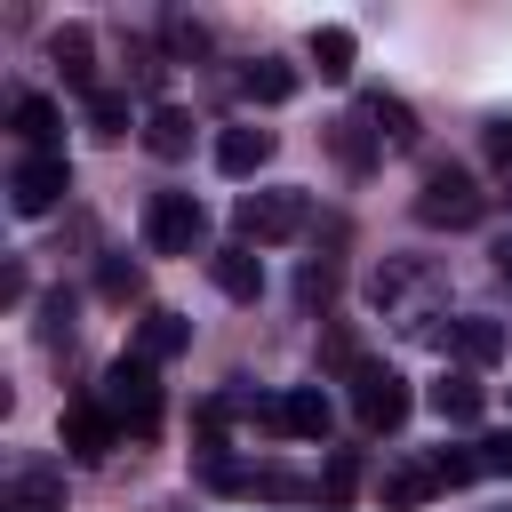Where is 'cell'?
<instances>
[{
    "label": "cell",
    "instance_id": "cell-13",
    "mask_svg": "<svg viewBox=\"0 0 512 512\" xmlns=\"http://www.w3.org/2000/svg\"><path fill=\"white\" fill-rule=\"evenodd\" d=\"M264 160H272V128H224L216 136V168L224 176H256Z\"/></svg>",
    "mask_w": 512,
    "mask_h": 512
},
{
    "label": "cell",
    "instance_id": "cell-11",
    "mask_svg": "<svg viewBox=\"0 0 512 512\" xmlns=\"http://www.w3.org/2000/svg\"><path fill=\"white\" fill-rule=\"evenodd\" d=\"M432 408H440V424H480V408H488L480 368H448V376L432 384Z\"/></svg>",
    "mask_w": 512,
    "mask_h": 512
},
{
    "label": "cell",
    "instance_id": "cell-31",
    "mask_svg": "<svg viewBox=\"0 0 512 512\" xmlns=\"http://www.w3.org/2000/svg\"><path fill=\"white\" fill-rule=\"evenodd\" d=\"M128 72H136V88H144V96H152V88L168 80V64H160V48H144V40L128 48Z\"/></svg>",
    "mask_w": 512,
    "mask_h": 512
},
{
    "label": "cell",
    "instance_id": "cell-2",
    "mask_svg": "<svg viewBox=\"0 0 512 512\" xmlns=\"http://www.w3.org/2000/svg\"><path fill=\"white\" fill-rule=\"evenodd\" d=\"M96 400L112 408V424H120V432H136V440H152V432H160V376H152V360H144V352H120V360L104 368Z\"/></svg>",
    "mask_w": 512,
    "mask_h": 512
},
{
    "label": "cell",
    "instance_id": "cell-30",
    "mask_svg": "<svg viewBox=\"0 0 512 512\" xmlns=\"http://www.w3.org/2000/svg\"><path fill=\"white\" fill-rule=\"evenodd\" d=\"M472 464L480 472H512V432H480L472 440Z\"/></svg>",
    "mask_w": 512,
    "mask_h": 512
},
{
    "label": "cell",
    "instance_id": "cell-19",
    "mask_svg": "<svg viewBox=\"0 0 512 512\" xmlns=\"http://www.w3.org/2000/svg\"><path fill=\"white\" fill-rule=\"evenodd\" d=\"M8 496H24L32 512H64V472H56V464H16Z\"/></svg>",
    "mask_w": 512,
    "mask_h": 512
},
{
    "label": "cell",
    "instance_id": "cell-1",
    "mask_svg": "<svg viewBox=\"0 0 512 512\" xmlns=\"http://www.w3.org/2000/svg\"><path fill=\"white\" fill-rule=\"evenodd\" d=\"M304 224H312V192H296V184H272V192H240V200H232L240 248H280V240H296Z\"/></svg>",
    "mask_w": 512,
    "mask_h": 512
},
{
    "label": "cell",
    "instance_id": "cell-32",
    "mask_svg": "<svg viewBox=\"0 0 512 512\" xmlns=\"http://www.w3.org/2000/svg\"><path fill=\"white\" fill-rule=\"evenodd\" d=\"M168 48H176V56H200V48H208V32H200L192 16H168Z\"/></svg>",
    "mask_w": 512,
    "mask_h": 512
},
{
    "label": "cell",
    "instance_id": "cell-16",
    "mask_svg": "<svg viewBox=\"0 0 512 512\" xmlns=\"http://www.w3.org/2000/svg\"><path fill=\"white\" fill-rule=\"evenodd\" d=\"M312 64H320V80H352V56H360V40L344 32V24H312V48H304Z\"/></svg>",
    "mask_w": 512,
    "mask_h": 512
},
{
    "label": "cell",
    "instance_id": "cell-12",
    "mask_svg": "<svg viewBox=\"0 0 512 512\" xmlns=\"http://www.w3.org/2000/svg\"><path fill=\"white\" fill-rule=\"evenodd\" d=\"M208 272H216V288H224L232 304H256V296H264V264H256V248H240V240H232V248H216V256H208Z\"/></svg>",
    "mask_w": 512,
    "mask_h": 512
},
{
    "label": "cell",
    "instance_id": "cell-25",
    "mask_svg": "<svg viewBox=\"0 0 512 512\" xmlns=\"http://www.w3.org/2000/svg\"><path fill=\"white\" fill-rule=\"evenodd\" d=\"M96 288H104V296H112V304H128V296H136V288H144V272H136V264H128V256H104V264H96Z\"/></svg>",
    "mask_w": 512,
    "mask_h": 512
},
{
    "label": "cell",
    "instance_id": "cell-18",
    "mask_svg": "<svg viewBox=\"0 0 512 512\" xmlns=\"http://www.w3.org/2000/svg\"><path fill=\"white\" fill-rule=\"evenodd\" d=\"M448 344H456V360H464V368L504 360V328H496V320H480V312H472V320H456V328H448Z\"/></svg>",
    "mask_w": 512,
    "mask_h": 512
},
{
    "label": "cell",
    "instance_id": "cell-26",
    "mask_svg": "<svg viewBox=\"0 0 512 512\" xmlns=\"http://www.w3.org/2000/svg\"><path fill=\"white\" fill-rule=\"evenodd\" d=\"M296 296H304V304H328V296H336V256H312V264L296 272Z\"/></svg>",
    "mask_w": 512,
    "mask_h": 512
},
{
    "label": "cell",
    "instance_id": "cell-6",
    "mask_svg": "<svg viewBox=\"0 0 512 512\" xmlns=\"http://www.w3.org/2000/svg\"><path fill=\"white\" fill-rule=\"evenodd\" d=\"M64 192H72L64 152H32V160H16V168H8V208H16V216H48Z\"/></svg>",
    "mask_w": 512,
    "mask_h": 512
},
{
    "label": "cell",
    "instance_id": "cell-10",
    "mask_svg": "<svg viewBox=\"0 0 512 512\" xmlns=\"http://www.w3.org/2000/svg\"><path fill=\"white\" fill-rule=\"evenodd\" d=\"M48 56L64 64V88L96 96V40H88V24H56L48 32Z\"/></svg>",
    "mask_w": 512,
    "mask_h": 512
},
{
    "label": "cell",
    "instance_id": "cell-14",
    "mask_svg": "<svg viewBox=\"0 0 512 512\" xmlns=\"http://www.w3.org/2000/svg\"><path fill=\"white\" fill-rule=\"evenodd\" d=\"M144 144H152L160 160H184V152H192V112H184V104H152V112H144Z\"/></svg>",
    "mask_w": 512,
    "mask_h": 512
},
{
    "label": "cell",
    "instance_id": "cell-33",
    "mask_svg": "<svg viewBox=\"0 0 512 512\" xmlns=\"http://www.w3.org/2000/svg\"><path fill=\"white\" fill-rule=\"evenodd\" d=\"M488 256H496V272H504V280H512V240H496V248H488Z\"/></svg>",
    "mask_w": 512,
    "mask_h": 512
},
{
    "label": "cell",
    "instance_id": "cell-15",
    "mask_svg": "<svg viewBox=\"0 0 512 512\" xmlns=\"http://www.w3.org/2000/svg\"><path fill=\"white\" fill-rule=\"evenodd\" d=\"M184 344H192V320H184V312H144V328H136V352H144L152 368H160V360H176Z\"/></svg>",
    "mask_w": 512,
    "mask_h": 512
},
{
    "label": "cell",
    "instance_id": "cell-7",
    "mask_svg": "<svg viewBox=\"0 0 512 512\" xmlns=\"http://www.w3.org/2000/svg\"><path fill=\"white\" fill-rule=\"evenodd\" d=\"M56 440H64V448H72L80 464H104V456L120 448V424H112V408H104V400L88 392V400H72V408L56 416Z\"/></svg>",
    "mask_w": 512,
    "mask_h": 512
},
{
    "label": "cell",
    "instance_id": "cell-4",
    "mask_svg": "<svg viewBox=\"0 0 512 512\" xmlns=\"http://www.w3.org/2000/svg\"><path fill=\"white\" fill-rule=\"evenodd\" d=\"M344 384H352V416H360V432H400V424H408V408H416L408 376H400V368H384V360H360Z\"/></svg>",
    "mask_w": 512,
    "mask_h": 512
},
{
    "label": "cell",
    "instance_id": "cell-5",
    "mask_svg": "<svg viewBox=\"0 0 512 512\" xmlns=\"http://www.w3.org/2000/svg\"><path fill=\"white\" fill-rule=\"evenodd\" d=\"M208 240V208L192 192H152L144 200V248L152 256H192Z\"/></svg>",
    "mask_w": 512,
    "mask_h": 512
},
{
    "label": "cell",
    "instance_id": "cell-8",
    "mask_svg": "<svg viewBox=\"0 0 512 512\" xmlns=\"http://www.w3.org/2000/svg\"><path fill=\"white\" fill-rule=\"evenodd\" d=\"M328 424H336V408H328L320 384H288L280 408H272V432H288V440H328Z\"/></svg>",
    "mask_w": 512,
    "mask_h": 512
},
{
    "label": "cell",
    "instance_id": "cell-28",
    "mask_svg": "<svg viewBox=\"0 0 512 512\" xmlns=\"http://www.w3.org/2000/svg\"><path fill=\"white\" fill-rule=\"evenodd\" d=\"M480 144H488V160H496V176H504V200H512V120H488Z\"/></svg>",
    "mask_w": 512,
    "mask_h": 512
},
{
    "label": "cell",
    "instance_id": "cell-21",
    "mask_svg": "<svg viewBox=\"0 0 512 512\" xmlns=\"http://www.w3.org/2000/svg\"><path fill=\"white\" fill-rule=\"evenodd\" d=\"M8 120H16V136H24L32 152H48V144H56V104H48V96H16V104H8Z\"/></svg>",
    "mask_w": 512,
    "mask_h": 512
},
{
    "label": "cell",
    "instance_id": "cell-29",
    "mask_svg": "<svg viewBox=\"0 0 512 512\" xmlns=\"http://www.w3.org/2000/svg\"><path fill=\"white\" fill-rule=\"evenodd\" d=\"M432 472H440V488H464V480H480L472 448H440V456H432Z\"/></svg>",
    "mask_w": 512,
    "mask_h": 512
},
{
    "label": "cell",
    "instance_id": "cell-24",
    "mask_svg": "<svg viewBox=\"0 0 512 512\" xmlns=\"http://www.w3.org/2000/svg\"><path fill=\"white\" fill-rule=\"evenodd\" d=\"M88 128H96L104 144H120V136H128V96H120V88H96V96H88Z\"/></svg>",
    "mask_w": 512,
    "mask_h": 512
},
{
    "label": "cell",
    "instance_id": "cell-23",
    "mask_svg": "<svg viewBox=\"0 0 512 512\" xmlns=\"http://www.w3.org/2000/svg\"><path fill=\"white\" fill-rule=\"evenodd\" d=\"M360 496V448H328L320 464V504H352Z\"/></svg>",
    "mask_w": 512,
    "mask_h": 512
},
{
    "label": "cell",
    "instance_id": "cell-3",
    "mask_svg": "<svg viewBox=\"0 0 512 512\" xmlns=\"http://www.w3.org/2000/svg\"><path fill=\"white\" fill-rule=\"evenodd\" d=\"M416 216H424L432 232H464V224H480V216H488V192L472 184V168L432 160V168H424V192H416Z\"/></svg>",
    "mask_w": 512,
    "mask_h": 512
},
{
    "label": "cell",
    "instance_id": "cell-9",
    "mask_svg": "<svg viewBox=\"0 0 512 512\" xmlns=\"http://www.w3.org/2000/svg\"><path fill=\"white\" fill-rule=\"evenodd\" d=\"M360 120H368V136H376L384 152H416V136H424V128H416V112H408L400 96H384V88H368V96H360Z\"/></svg>",
    "mask_w": 512,
    "mask_h": 512
},
{
    "label": "cell",
    "instance_id": "cell-27",
    "mask_svg": "<svg viewBox=\"0 0 512 512\" xmlns=\"http://www.w3.org/2000/svg\"><path fill=\"white\" fill-rule=\"evenodd\" d=\"M40 344H72V296H40Z\"/></svg>",
    "mask_w": 512,
    "mask_h": 512
},
{
    "label": "cell",
    "instance_id": "cell-22",
    "mask_svg": "<svg viewBox=\"0 0 512 512\" xmlns=\"http://www.w3.org/2000/svg\"><path fill=\"white\" fill-rule=\"evenodd\" d=\"M328 144H336V160H344L352 176H360V168L376 160V136H368V120H360V112H344V120H328Z\"/></svg>",
    "mask_w": 512,
    "mask_h": 512
},
{
    "label": "cell",
    "instance_id": "cell-34",
    "mask_svg": "<svg viewBox=\"0 0 512 512\" xmlns=\"http://www.w3.org/2000/svg\"><path fill=\"white\" fill-rule=\"evenodd\" d=\"M0 512H32V504H24V496H0Z\"/></svg>",
    "mask_w": 512,
    "mask_h": 512
},
{
    "label": "cell",
    "instance_id": "cell-20",
    "mask_svg": "<svg viewBox=\"0 0 512 512\" xmlns=\"http://www.w3.org/2000/svg\"><path fill=\"white\" fill-rule=\"evenodd\" d=\"M432 488H440L432 464H392V472H384V512H416Z\"/></svg>",
    "mask_w": 512,
    "mask_h": 512
},
{
    "label": "cell",
    "instance_id": "cell-17",
    "mask_svg": "<svg viewBox=\"0 0 512 512\" xmlns=\"http://www.w3.org/2000/svg\"><path fill=\"white\" fill-rule=\"evenodd\" d=\"M240 96H248V104H288V96H296V64H280V56H256V64L240 72Z\"/></svg>",
    "mask_w": 512,
    "mask_h": 512
}]
</instances>
